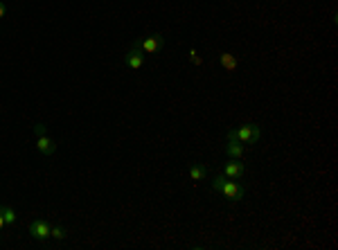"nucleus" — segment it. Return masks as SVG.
Wrapping results in <instances>:
<instances>
[{
	"label": "nucleus",
	"instance_id": "obj_15",
	"mask_svg": "<svg viewBox=\"0 0 338 250\" xmlns=\"http://www.w3.org/2000/svg\"><path fill=\"white\" fill-rule=\"evenodd\" d=\"M5 226H7V223H5V216H2V212H0V230H2Z\"/></svg>",
	"mask_w": 338,
	"mask_h": 250
},
{
	"label": "nucleus",
	"instance_id": "obj_7",
	"mask_svg": "<svg viewBox=\"0 0 338 250\" xmlns=\"http://www.w3.org/2000/svg\"><path fill=\"white\" fill-rule=\"evenodd\" d=\"M244 172H246L244 162H239V160H237V158H232L230 162H225V167H223V176L232 178V181H237V178H241V176H244Z\"/></svg>",
	"mask_w": 338,
	"mask_h": 250
},
{
	"label": "nucleus",
	"instance_id": "obj_10",
	"mask_svg": "<svg viewBox=\"0 0 338 250\" xmlns=\"http://www.w3.org/2000/svg\"><path fill=\"white\" fill-rule=\"evenodd\" d=\"M207 176V169L203 165H192L190 167V178L192 181H203Z\"/></svg>",
	"mask_w": 338,
	"mask_h": 250
},
{
	"label": "nucleus",
	"instance_id": "obj_2",
	"mask_svg": "<svg viewBox=\"0 0 338 250\" xmlns=\"http://www.w3.org/2000/svg\"><path fill=\"white\" fill-rule=\"evenodd\" d=\"M260 133L262 131L257 124H241L239 128H232V131L228 133V137H235L241 144H255L257 140H260Z\"/></svg>",
	"mask_w": 338,
	"mask_h": 250
},
{
	"label": "nucleus",
	"instance_id": "obj_8",
	"mask_svg": "<svg viewBox=\"0 0 338 250\" xmlns=\"http://www.w3.org/2000/svg\"><path fill=\"white\" fill-rule=\"evenodd\" d=\"M219 63H221V68H223L225 72H235V70L239 68L237 57L235 54H230V52H219Z\"/></svg>",
	"mask_w": 338,
	"mask_h": 250
},
{
	"label": "nucleus",
	"instance_id": "obj_16",
	"mask_svg": "<svg viewBox=\"0 0 338 250\" xmlns=\"http://www.w3.org/2000/svg\"><path fill=\"white\" fill-rule=\"evenodd\" d=\"M5 11H7V9H5V5L0 2V18H5Z\"/></svg>",
	"mask_w": 338,
	"mask_h": 250
},
{
	"label": "nucleus",
	"instance_id": "obj_11",
	"mask_svg": "<svg viewBox=\"0 0 338 250\" xmlns=\"http://www.w3.org/2000/svg\"><path fill=\"white\" fill-rule=\"evenodd\" d=\"M0 212H2V216H5L7 226H14V223H16V212L11 210L9 205H2V207H0Z\"/></svg>",
	"mask_w": 338,
	"mask_h": 250
},
{
	"label": "nucleus",
	"instance_id": "obj_9",
	"mask_svg": "<svg viewBox=\"0 0 338 250\" xmlns=\"http://www.w3.org/2000/svg\"><path fill=\"white\" fill-rule=\"evenodd\" d=\"M244 144L239 142V140H235V137H228V144H225V153L230 158H237V160H241V156H244Z\"/></svg>",
	"mask_w": 338,
	"mask_h": 250
},
{
	"label": "nucleus",
	"instance_id": "obj_3",
	"mask_svg": "<svg viewBox=\"0 0 338 250\" xmlns=\"http://www.w3.org/2000/svg\"><path fill=\"white\" fill-rule=\"evenodd\" d=\"M137 50H142L144 54H156L165 48V36L162 34H151V36H144V39H137L135 43Z\"/></svg>",
	"mask_w": 338,
	"mask_h": 250
},
{
	"label": "nucleus",
	"instance_id": "obj_4",
	"mask_svg": "<svg viewBox=\"0 0 338 250\" xmlns=\"http://www.w3.org/2000/svg\"><path fill=\"white\" fill-rule=\"evenodd\" d=\"M50 223L45 219H36V221H32L30 223V235L34 237L36 241H45V239H50Z\"/></svg>",
	"mask_w": 338,
	"mask_h": 250
},
{
	"label": "nucleus",
	"instance_id": "obj_14",
	"mask_svg": "<svg viewBox=\"0 0 338 250\" xmlns=\"http://www.w3.org/2000/svg\"><path fill=\"white\" fill-rule=\"evenodd\" d=\"M34 133H36V135H41V133H45V124H36V126H34Z\"/></svg>",
	"mask_w": 338,
	"mask_h": 250
},
{
	"label": "nucleus",
	"instance_id": "obj_12",
	"mask_svg": "<svg viewBox=\"0 0 338 250\" xmlns=\"http://www.w3.org/2000/svg\"><path fill=\"white\" fill-rule=\"evenodd\" d=\"M50 237H52V239H57V241H64L66 237H68V232H66L61 226H52V228H50Z\"/></svg>",
	"mask_w": 338,
	"mask_h": 250
},
{
	"label": "nucleus",
	"instance_id": "obj_13",
	"mask_svg": "<svg viewBox=\"0 0 338 250\" xmlns=\"http://www.w3.org/2000/svg\"><path fill=\"white\" fill-rule=\"evenodd\" d=\"M190 59H192V63H196V65L203 63V59L199 57V52H196V50H190Z\"/></svg>",
	"mask_w": 338,
	"mask_h": 250
},
{
	"label": "nucleus",
	"instance_id": "obj_5",
	"mask_svg": "<svg viewBox=\"0 0 338 250\" xmlns=\"http://www.w3.org/2000/svg\"><path fill=\"white\" fill-rule=\"evenodd\" d=\"M124 61H127V65H129L131 70H140V68L144 65V52H142V50H137L135 45H133V48L127 52Z\"/></svg>",
	"mask_w": 338,
	"mask_h": 250
},
{
	"label": "nucleus",
	"instance_id": "obj_1",
	"mask_svg": "<svg viewBox=\"0 0 338 250\" xmlns=\"http://www.w3.org/2000/svg\"><path fill=\"white\" fill-rule=\"evenodd\" d=\"M212 189H216L225 201H232V203L244 198V187L237 185V183L228 176H216L214 181H212Z\"/></svg>",
	"mask_w": 338,
	"mask_h": 250
},
{
	"label": "nucleus",
	"instance_id": "obj_6",
	"mask_svg": "<svg viewBox=\"0 0 338 250\" xmlns=\"http://www.w3.org/2000/svg\"><path fill=\"white\" fill-rule=\"evenodd\" d=\"M36 149H39L43 156H52V153L57 151V142H54L48 133H41V135H36Z\"/></svg>",
	"mask_w": 338,
	"mask_h": 250
}]
</instances>
